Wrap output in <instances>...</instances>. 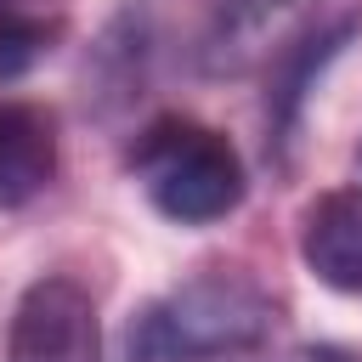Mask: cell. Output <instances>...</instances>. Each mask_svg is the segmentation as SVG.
Wrapping results in <instances>:
<instances>
[{
  "instance_id": "6da1fadb",
  "label": "cell",
  "mask_w": 362,
  "mask_h": 362,
  "mask_svg": "<svg viewBox=\"0 0 362 362\" xmlns=\"http://www.w3.org/2000/svg\"><path fill=\"white\" fill-rule=\"evenodd\" d=\"M277 311L272 300L232 272H204L164 300H153L130 334H124V362H187V356H226V351H255L272 334Z\"/></svg>"
},
{
  "instance_id": "7a4b0ae2",
  "label": "cell",
  "mask_w": 362,
  "mask_h": 362,
  "mask_svg": "<svg viewBox=\"0 0 362 362\" xmlns=\"http://www.w3.org/2000/svg\"><path fill=\"white\" fill-rule=\"evenodd\" d=\"M130 164H136L153 209L181 226L221 221L243 198V158L232 153L226 136H215L209 124H192V119H158L136 141Z\"/></svg>"
},
{
  "instance_id": "3957f363",
  "label": "cell",
  "mask_w": 362,
  "mask_h": 362,
  "mask_svg": "<svg viewBox=\"0 0 362 362\" xmlns=\"http://www.w3.org/2000/svg\"><path fill=\"white\" fill-rule=\"evenodd\" d=\"M6 362H96V305L74 277H40L6 334Z\"/></svg>"
},
{
  "instance_id": "277c9868",
  "label": "cell",
  "mask_w": 362,
  "mask_h": 362,
  "mask_svg": "<svg viewBox=\"0 0 362 362\" xmlns=\"http://www.w3.org/2000/svg\"><path fill=\"white\" fill-rule=\"evenodd\" d=\"M311 0H209V23H204V68L209 74H243L255 57L272 51V40L283 34V23H294Z\"/></svg>"
},
{
  "instance_id": "5b68a950",
  "label": "cell",
  "mask_w": 362,
  "mask_h": 362,
  "mask_svg": "<svg viewBox=\"0 0 362 362\" xmlns=\"http://www.w3.org/2000/svg\"><path fill=\"white\" fill-rule=\"evenodd\" d=\"M305 266L345 294H362V187H339L328 192L311 215H305Z\"/></svg>"
},
{
  "instance_id": "8992f818",
  "label": "cell",
  "mask_w": 362,
  "mask_h": 362,
  "mask_svg": "<svg viewBox=\"0 0 362 362\" xmlns=\"http://www.w3.org/2000/svg\"><path fill=\"white\" fill-rule=\"evenodd\" d=\"M57 170V130L28 102H0V209L28 204Z\"/></svg>"
},
{
  "instance_id": "52a82bcc",
  "label": "cell",
  "mask_w": 362,
  "mask_h": 362,
  "mask_svg": "<svg viewBox=\"0 0 362 362\" xmlns=\"http://www.w3.org/2000/svg\"><path fill=\"white\" fill-rule=\"evenodd\" d=\"M356 34V23L345 17V23H334V28H322L317 40H300L283 62H277V74H272V96H266V113H272V141H288V130H294V113H300V102H305V90H311V74L345 45Z\"/></svg>"
},
{
  "instance_id": "ba28073f",
  "label": "cell",
  "mask_w": 362,
  "mask_h": 362,
  "mask_svg": "<svg viewBox=\"0 0 362 362\" xmlns=\"http://www.w3.org/2000/svg\"><path fill=\"white\" fill-rule=\"evenodd\" d=\"M45 51H51V28H45V23L0 17V85H6V79H23Z\"/></svg>"
}]
</instances>
